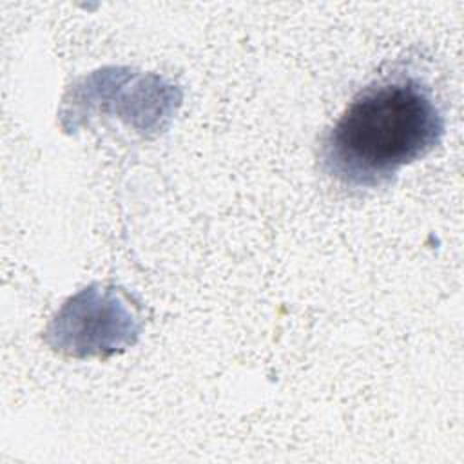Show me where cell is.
I'll return each instance as SVG.
<instances>
[{"instance_id":"obj_1","label":"cell","mask_w":464,"mask_h":464,"mask_svg":"<svg viewBox=\"0 0 464 464\" xmlns=\"http://www.w3.org/2000/svg\"><path fill=\"white\" fill-rule=\"evenodd\" d=\"M442 134L444 118L426 87L382 80L361 91L326 132L321 163L348 187L375 188L433 150Z\"/></svg>"}]
</instances>
